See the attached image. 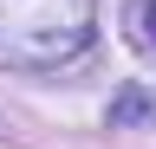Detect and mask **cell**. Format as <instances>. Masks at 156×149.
I'll list each match as a JSON object with an SVG mask.
<instances>
[{
  "mask_svg": "<svg viewBox=\"0 0 156 149\" xmlns=\"http://www.w3.org/2000/svg\"><path fill=\"white\" fill-rule=\"evenodd\" d=\"M111 123L117 130H156V91L150 84H124L111 97Z\"/></svg>",
  "mask_w": 156,
  "mask_h": 149,
  "instance_id": "cell-2",
  "label": "cell"
},
{
  "mask_svg": "<svg viewBox=\"0 0 156 149\" xmlns=\"http://www.w3.org/2000/svg\"><path fill=\"white\" fill-rule=\"evenodd\" d=\"M91 0H0V59L20 71L72 65L91 46Z\"/></svg>",
  "mask_w": 156,
  "mask_h": 149,
  "instance_id": "cell-1",
  "label": "cell"
},
{
  "mask_svg": "<svg viewBox=\"0 0 156 149\" xmlns=\"http://www.w3.org/2000/svg\"><path fill=\"white\" fill-rule=\"evenodd\" d=\"M143 39L156 46V0H150V7H143Z\"/></svg>",
  "mask_w": 156,
  "mask_h": 149,
  "instance_id": "cell-3",
  "label": "cell"
}]
</instances>
